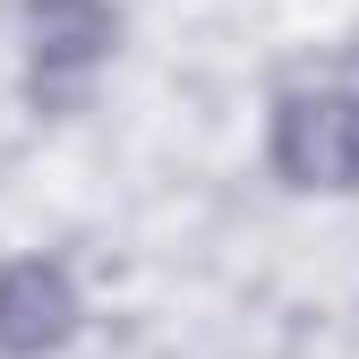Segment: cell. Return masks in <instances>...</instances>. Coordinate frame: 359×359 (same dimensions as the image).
Segmentation results:
<instances>
[{
  "mask_svg": "<svg viewBox=\"0 0 359 359\" xmlns=\"http://www.w3.org/2000/svg\"><path fill=\"white\" fill-rule=\"evenodd\" d=\"M120 18L111 0H26V52H34V95L43 86H69L95 60H111Z\"/></svg>",
  "mask_w": 359,
  "mask_h": 359,
  "instance_id": "2",
  "label": "cell"
},
{
  "mask_svg": "<svg viewBox=\"0 0 359 359\" xmlns=\"http://www.w3.org/2000/svg\"><path fill=\"white\" fill-rule=\"evenodd\" d=\"M77 334V283L60 274V265H0V351L9 359H43V351H60Z\"/></svg>",
  "mask_w": 359,
  "mask_h": 359,
  "instance_id": "3",
  "label": "cell"
},
{
  "mask_svg": "<svg viewBox=\"0 0 359 359\" xmlns=\"http://www.w3.org/2000/svg\"><path fill=\"white\" fill-rule=\"evenodd\" d=\"M274 171L291 189H359V95L291 86L274 103Z\"/></svg>",
  "mask_w": 359,
  "mask_h": 359,
  "instance_id": "1",
  "label": "cell"
}]
</instances>
